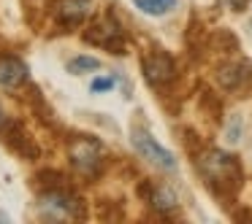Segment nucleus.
<instances>
[{
	"label": "nucleus",
	"instance_id": "nucleus-6",
	"mask_svg": "<svg viewBox=\"0 0 252 224\" xmlns=\"http://www.w3.org/2000/svg\"><path fill=\"white\" fill-rule=\"evenodd\" d=\"M25 78H28L25 62H19L17 57H3L0 60V87L17 89L19 84H25Z\"/></svg>",
	"mask_w": 252,
	"mask_h": 224
},
{
	"label": "nucleus",
	"instance_id": "nucleus-3",
	"mask_svg": "<svg viewBox=\"0 0 252 224\" xmlns=\"http://www.w3.org/2000/svg\"><path fill=\"white\" fill-rule=\"evenodd\" d=\"M144 76L152 87H163V84H171L176 76V65L165 51H152V54L144 60Z\"/></svg>",
	"mask_w": 252,
	"mask_h": 224
},
{
	"label": "nucleus",
	"instance_id": "nucleus-9",
	"mask_svg": "<svg viewBox=\"0 0 252 224\" xmlns=\"http://www.w3.org/2000/svg\"><path fill=\"white\" fill-rule=\"evenodd\" d=\"M144 14H152V17H163L174 8V0H133Z\"/></svg>",
	"mask_w": 252,
	"mask_h": 224
},
{
	"label": "nucleus",
	"instance_id": "nucleus-13",
	"mask_svg": "<svg viewBox=\"0 0 252 224\" xmlns=\"http://www.w3.org/2000/svg\"><path fill=\"white\" fill-rule=\"evenodd\" d=\"M228 3H230V8H236V11H244L250 0H228Z\"/></svg>",
	"mask_w": 252,
	"mask_h": 224
},
{
	"label": "nucleus",
	"instance_id": "nucleus-10",
	"mask_svg": "<svg viewBox=\"0 0 252 224\" xmlns=\"http://www.w3.org/2000/svg\"><path fill=\"white\" fill-rule=\"evenodd\" d=\"M149 202H152L155 208H160V211H171V208H176V195L168 186H158V189L152 192V197H149Z\"/></svg>",
	"mask_w": 252,
	"mask_h": 224
},
{
	"label": "nucleus",
	"instance_id": "nucleus-11",
	"mask_svg": "<svg viewBox=\"0 0 252 224\" xmlns=\"http://www.w3.org/2000/svg\"><path fill=\"white\" fill-rule=\"evenodd\" d=\"M100 62L95 57H76V60L68 62V71L71 73H84V71H98Z\"/></svg>",
	"mask_w": 252,
	"mask_h": 224
},
{
	"label": "nucleus",
	"instance_id": "nucleus-12",
	"mask_svg": "<svg viewBox=\"0 0 252 224\" xmlns=\"http://www.w3.org/2000/svg\"><path fill=\"white\" fill-rule=\"evenodd\" d=\"M111 87H114V78H111V76H100V78H95V81H93V87H90V89H93V92H109Z\"/></svg>",
	"mask_w": 252,
	"mask_h": 224
},
{
	"label": "nucleus",
	"instance_id": "nucleus-2",
	"mask_svg": "<svg viewBox=\"0 0 252 224\" xmlns=\"http://www.w3.org/2000/svg\"><path fill=\"white\" fill-rule=\"evenodd\" d=\"M133 146H136V151L141 154L144 159H149L152 165H158L160 170H176V159L174 154L168 151L165 146H160L158 141H155L149 132L144 130H133Z\"/></svg>",
	"mask_w": 252,
	"mask_h": 224
},
{
	"label": "nucleus",
	"instance_id": "nucleus-1",
	"mask_svg": "<svg viewBox=\"0 0 252 224\" xmlns=\"http://www.w3.org/2000/svg\"><path fill=\"white\" fill-rule=\"evenodd\" d=\"M198 173L203 175L206 186L217 197H230L239 192L241 186V168L236 157L220 151V149H209V151L198 154Z\"/></svg>",
	"mask_w": 252,
	"mask_h": 224
},
{
	"label": "nucleus",
	"instance_id": "nucleus-7",
	"mask_svg": "<svg viewBox=\"0 0 252 224\" xmlns=\"http://www.w3.org/2000/svg\"><path fill=\"white\" fill-rule=\"evenodd\" d=\"M250 76H252V68L244 65V62H230V65H222L217 71V81L225 89H239Z\"/></svg>",
	"mask_w": 252,
	"mask_h": 224
},
{
	"label": "nucleus",
	"instance_id": "nucleus-4",
	"mask_svg": "<svg viewBox=\"0 0 252 224\" xmlns=\"http://www.w3.org/2000/svg\"><path fill=\"white\" fill-rule=\"evenodd\" d=\"M41 211L52 219H71V216H79V200L71 197L68 192L57 189V192H46L41 195Z\"/></svg>",
	"mask_w": 252,
	"mask_h": 224
},
{
	"label": "nucleus",
	"instance_id": "nucleus-5",
	"mask_svg": "<svg viewBox=\"0 0 252 224\" xmlns=\"http://www.w3.org/2000/svg\"><path fill=\"white\" fill-rule=\"evenodd\" d=\"M71 162L82 170L84 175H95L100 168V146L95 141H76L71 146Z\"/></svg>",
	"mask_w": 252,
	"mask_h": 224
},
{
	"label": "nucleus",
	"instance_id": "nucleus-8",
	"mask_svg": "<svg viewBox=\"0 0 252 224\" xmlns=\"http://www.w3.org/2000/svg\"><path fill=\"white\" fill-rule=\"evenodd\" d=\"M87 8H90V0H60L57 17L63 22H79V19H84Z\"/></svg>",
	"mask_w": 252,
	"mask_h": 224
}]
</instances>
